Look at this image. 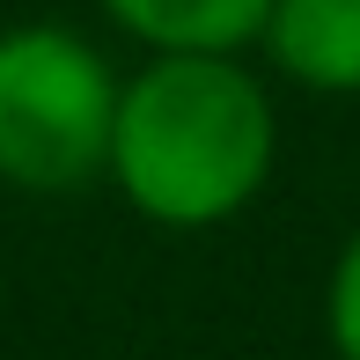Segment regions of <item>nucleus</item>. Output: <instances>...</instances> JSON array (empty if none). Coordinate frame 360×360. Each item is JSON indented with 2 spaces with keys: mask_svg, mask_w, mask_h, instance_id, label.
Wrapping results in <instances>:
<instances>
[{
  "mask_svg": "<svg viewBox=\"0 0 360 360\" xmlns=\"http://www.w3.org/2000/svg\"><path fill=\"white\" fill-rule=\"evenodd\" d=\"M323 331H331L338 360H360V228L338 243L331 280H323Z\"/></svg>",
  "mask_w": 360,
  "mask_h": 360,
  "instance_id": "obj_5",
  "label": "nucleus"
},
{
  "mask_svg": "<svg viewBox=\"0 0 360 360\" xmlns=\"http://www.w3.org/2000/svg\"><path fill=\"white\" fill-rule=\"evenodd\" d=\"M110 59L67 22L0 30V184L59 199L110 169L118 125Z\"/></svg>",
  "mask_w": 360,
  "mask_h": 360,
  "instance_id": "obj_2",
  "label": "nucleus"
},
{
  "mask_svg": "<svg viewBox=\"0 0 360 360\" xmlns=\"http://www.w3.org/2000/svg\"><path fill=\"white\" fill-rule=\"evenodd\" d=\"M280 155L265 81L243 52H147L118 89L110 184L155 228H221L265 191Z\"/></svg>",
  "mask_w": 360,
  "mask_h": 360,
  "instance_id": "obj_1",
  "label": "nucleus"
},
{
  "mask_svg": "<svg viewBox=\"0 0 360 360\" xmlns=\"http://www.w3.org/2000/svg\"><path fill=\"white\" fill-rule=\"evenodd\" d=\"M147 52H250L272 0H96Z\"/></svg>",
  "mask_w": 360,
  "mask_h": 360,
  "instance_id": "obj_4",
  "label": "nucleus"
},
{
  "mask_svg": "<svg viewBox=\"0 0 360 360\" xmlns=\"http://www.w3.org/2000/svg\"><path fill=\"white\" fill-rule=\"evenodd\" d=\"M265 59L309 96H360V0H272Z\"/></svg>",
  "mask_w": 360,
  "mask_h": 360,
  "instance_id": "obj_3",
  "label": "nucleus"
}]
</instances>
